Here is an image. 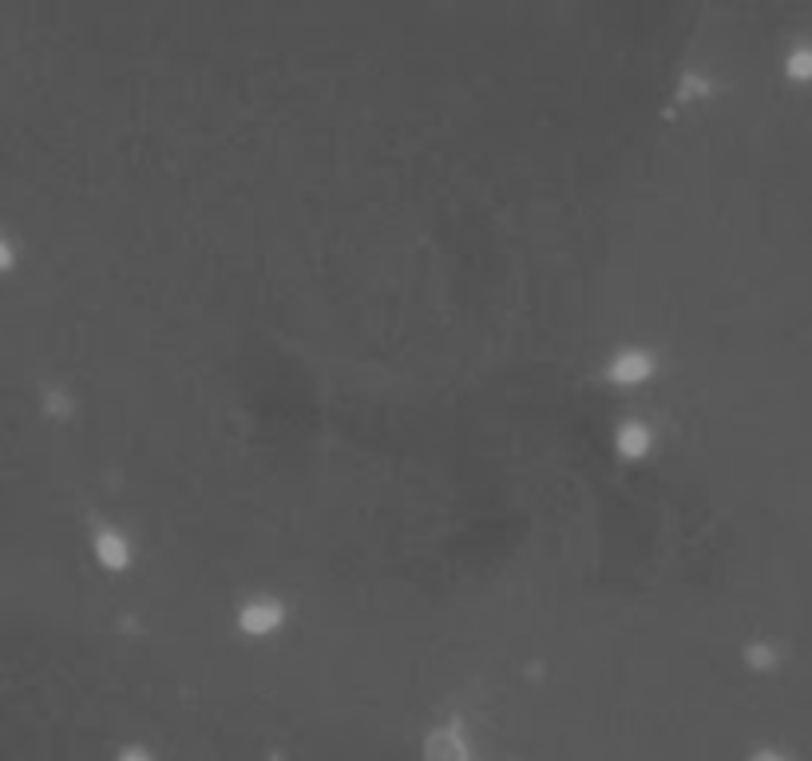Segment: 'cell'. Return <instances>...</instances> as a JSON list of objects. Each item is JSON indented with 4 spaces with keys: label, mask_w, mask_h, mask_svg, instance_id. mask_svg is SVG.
I'll return each mask as SVG.
<instances>
[{
    "label": "cell",
    "mask_w": 812,
    "mask_h": 761,
    "mask_svg": "<svg viewBox=\"0 0 812 761\" xmlns=\"http://www.w3.org/2000/svg\"><path fill=\"white\" fill-rule=\"evenodd\" d=\"M670 377H674L670 349L654 337H618L599 353V365H595L599 389L622 405H638V401L658 405Z\"/></svg>",
    "instance_id": "cell-1"
},
{
    "label": "cell",
    "mask_w": 812,
    "mask_h": 761,
    "mask_svg": "<svg viewBox=\"0 0 812 761\" xmlns=\"http://www.w3.org/2000/svg\"><path fill=\"white\" fill-rule=\"evenodd\" d=\"M607 452L614 464L630 472H646L666 456V421L658 405H622L607 425Z\"/></svg>",
    "instance_id": "cell-2"
},
{
    "label": "cell",
    "mask_w": 812,
    "mask_h": 761,
    "mask_svg": "<svg viewBox=\"0 0 812 761\" xmlns=\"http://www.w3.org/2000/svg\"><path fill=\"white\" fill-rule=\"evenodd\" d=\"M294 623V603L274 583H254L230 599V631L242 643H274Z\"/></svg>",
    "instance_id": "cell-3"
},
{
    "label": "cell",
    "mask_w": 812,
    "mask_h": 761,
    "mask_svg": "<svg viewBox=\"0 0 812 761\" xmlns=\"http://www.w3.org/2000/svg\"><path fill=\"white\" fill-rule=\"evenodd\" d=\"M84 540H88L92 567L107 579H123L143 563V536L123 516H111V512L88 516V536Z\"/></svg>",
    "instance_id": "cell-4"
},
{
    "label": "cell",
    "mask_w": 812,
    "mask_h": 761,
    "mask_svg": "<svg viewBox=\"0 0 812 761\" xmlns=\"http://www.w3.org/2000/svg\"><path fill=\"white\" fill-rule=\"evenodd\" d=\"M416 761H476V730L464 714H448L432 722L420 742H416Z\"/></svg>",
    "instance_id": "cell-5"
},
{
    "label": "cell",
    "mask_w": 812,
    "mask_h": 761,
    "mask_svg": "<svg viewBox=\"0 0 812 761\" xmlns=\"http://www.w3.org/2000/svg\"><path fill=\"white\" fill-rule=\"evenodd\" d=\"M115 761H155V754L147 750V746H139V742H131V746H123L119 754H115Z\"/></svg>",
    "instance_id": "cell-6"
},
{
    "label": "cell",
    "mask_w": 812,
    "mask_h": 761,
    "mask_svg": "<svg viewBox=\"0 0 812 761\" xmlns=\"http://www.w3.org/2000/svg\"><path fill=\"white\" fill-rule=\"evenodd\" d=\"M12 266H16V246H12V238L0 234V274H8Z\"/></svg>",
    "instance_id": "cell-7"
},
{
    "label": "cell",
    "mask_w": 812,
    "mask_h": 761,
    "mask_svg": "<svg viewBox=\"0 0 812 761\" xmlns=\"http://www.w3.org/2000/svg\"><path fill=\"white\" fill-rule=\"evenodd\" d=\"M745 761H793V758L785 750H777V746H757Z\"/></svg>",
    "instance_id": "cell-8"
}]
</instances>
